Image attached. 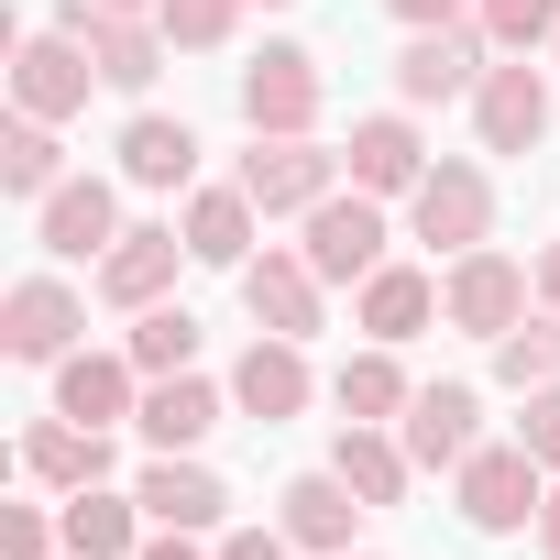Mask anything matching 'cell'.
<instances>
[{"label": "cell", "mask_w": 560, "mask_h": 560, "mask_svg": "<svg viewBox=\"0 0 560 560\" xmlns=\"http://www.w3.org/2000/svg\"><path fill=\"white\" fill-rule=\"evenodd\" d=\"M451 483H462V527H472V538H516V527H538V505H549V462H538L527 440H483Z\"/></svg>", "instance_id": "cell-1"}, {"label": "cell", "mask_w": 560, "mask_h": 560, "mask_svg": "<svg viewBox=\"0 0 560 560\" xmlns=\"http://www.w3.org/2000/svg\"><path fill=\"white\" fill-rule=\"evenodd\" d=\"M527 298H538V264H516V253H494V242L451 253V275H440V319L472 330V341H505V330L527 319Z\"/></svg>", "instance_id": "cell-2"}, {"label": "cell", "mask_w": 560, "mask_h": 560, "mask_svg": "<svg viewBox=\"0 0 560 560\" xmlns=\"http://www.w3.org/2000/svg\"><path fill=\"white\" fill-rule=\"evenodd\" d=\"M341 176H352V165H341L319 132H253V154H242V187H253L264 220H308Z\"/></svg>", "instance_id": "cell-3"}, {"label": "cell", "mask_w": 560, "mask_h": 560, "mask_svg": "<svg viewBox=\"0 0 560 560\" xmlns=\"http://www.w3.org/2000/svg\"><path fill=\"white\" fill-rule=\"evenodd\" d=\"M407 231H418L429 253H472V242H494V176L462 165V154H440V165L418 176V198H407Z\"/></svg>", "instance_id": "cell-4"}, {"label": "cell", "mask_w": 560, "mask_h": 560, "mask_svg": "<svg viewBox=\"0 0 560 560\" xmlns=\"http://www.w3.org/2000/svg\"><path fill=\"white\" fill-rule=\"evenodd\" d=\"M385 242H396V231H385V198H363V187L341 198V187H330V198L308 209V242H298V253L330 275V287H363V275L385 264Z\"/></svg>", "instance_id": "cell-5"}, {"label": "cell", "mask_w": 560, "mask_h": 560, "mask_svg": "<svg viewBox=\"0 0 560 560\" xmlns=\"http://www.w3.org/2000/svg\"><path fill=\"white\" fill-rule=\"evenodd\" d=\"M483 23H429V34H407V56H396V100L407 110H429V100H472L483 89Z\"/></svg>", "instance_id": "cell-6"}, {"label": "cell", "mask_w": 560, "mask_h": 560, "mask_svg": "<svg viewBox=\"0 0 560 560\" xmlns=\"http://www.w3.org/2000/svg\"><path fill=\"white\" fill-rule=\"evenodd\" d=\"M89 89H100V56H89V34H23V45H12V100H23L34 121H67V110H89Z\"/></svg>", "instance_id": "cell-7"}, {"label": "cell", "mask_w": 560, "mask_h": 560, "mask_svg": "<svg viewBox=\"0 0 560 560\" xmlns=\"http://www.w3.org/2000/svg\"><path fill=\"white\" fill-rule=\"evenodd\" d=\"M78 330H89V308H78L67 275H23V287L0 298V352H12V363H67Z\"/></svg>", "instance_id": "cell-8"}, {"label": "cell", "mask_w": 560, "mask_h": 560, "mask_svg": "<svg viewBox=\"0 0 560 560\" xmlns=\"http://www.w3.org/2000/svg\"><path fill=\"white\" fill-rule=\"evenodd\" d=\"M308 396H319V374H308V341H287V330H253V352L231 363V407H242L253 429H287Z\"/></svg>", "instance_id": "cell-9"}, {"label": "cell", "mask_w": 560, "mask_h": 560, "mask_svg": "<svg viewBox=\"0 0 560 560\" xmlns=\"http://www.w3.org/2000/svg\"><path fill=\"white\" fill-rule=\"evenodd\" d=\"M242 121L253 132H319V56L308 45H264L242 67Z\"/></svg>", "instance_id": "cell-10"}, {"label": "cell", "mask_w": 560, "mask_h": 560, "mask_svg": "<svg viewBox=\"0 0 560 560\" xmlns=\"http://www.w3.org/2000/svg\"><path fill=\"white\" fill-rule=\"evenodd\" d=\"M176 264H198V253H187V231H176V220H132V231L100 253V298H110V308H165Z\"/></svg>", "instance_id": "cell-11"}, {"label": "cell", "mask_w": 560, "mask_h": 560, "mask_svg": "<svg viewBox=\"0 0 560 560\" xmlns=\"http://www.w3.org/2000/svg\"><path fill=\"white\" fill-rule=\"evenodd\" d=\"M319 298H330V275L308 264V253H253L242 264V308H253V330H287V341H308L319 330Z\"/></svg>", "instance_id": "cell-12"}, {"label": "cell", "mask_w": 560, "mask_h": 560, "mask_svg": "<svg viewBox=\"0 0 560 560\" xmlns=\"http://www.w3.org/2000/svg\"><path fill=\"white\" fill-rule=\"evenodd\" d=\"M67 34H89L100 89H154V78H165V56H176L154 12H89V0H67Z\"/></svg>", "instance_id": "cell-13"}, {"label": "cell", "mask_w": 560, "mask_h": 560, "mask_svg": "<svg viewBox=\"0 0 560 560\" xmlns=\"http://www.w3.org/2000/svg\"><path fill=\"white\" fill-rule=\"evenodd\" d=\"M34 242H45L56 264H100V253L121 242V198H110V176H67L56 198H34Z\"/></svg>", "instance_id": "cell-14"}, {"label": "cell", "mask_w": 560, "mask_h": 560, "mask_svg": "<svg viewBox=\"0 0 560 560\" xmlns=\"http://www.w3.org/2000/svg\"><path fill=\"white\" fill-rule=\"evenodd\" d=\"M472 418H483V396H472V385H418V396H407V418H396V440H407V462H418V472H462V462L483 451V429H472Z\"/></svg>", "instance_id": "cell-15"}, {"label": "cell", "mask_w": 560, "mask_h": 560, "mask_svg": "<svg viewBox=\"0 0 560 560\" xmlns=\"http://www.w3.org/2000/svg\"><path fill=\"white\" fill-rule=\"evenodd\" d=\"M472 132H483V154H527V143L549 132V78H538L527 56L483 67V89H472Z\"/></svg>", "instance_id": "cell-16"}, {"label": "cell", "mask_w": 560, "mask_h": 560, "mask_svg": "<svg viewBox=\"0 0 560 560\" xmlns=\"http://www.w3.org/2000/svg\"><path fill=\"white\" fill-rule=\"evenodd\" d=\"M341 165H352V187H363V198H418L429 143H418V121H407V110H374V121H352Z\"/></svg>", "instance_id": "cell-17"}, {"label": "cell", "mask_w": 560, "mask_h": 560, "mask_svg": "<svg viewBox=\"0 0 560 560\" xmlns=\"http://www.w3.org/2000/svg\"><path fill=\"white\" fill-rule=\"evenodd\" d=\"M132 407H143V363H132V352H67V363H56V418L121 429Z\"/></svg>", "instance_id": "cell-18"}, {"label": "cell", "mask_w": 560, "mask_h": 560, "mask_svg": "<svg viewBox=\"0 0 560 560\" xmlns=\"http://www.w3.org/2000/svg\"><path fill=\"white\" fill-rule=\"evenodd\" d=\"M363 516H374V505H363V494H352V483H341V472H298V483H287V494H275V527H287V538H298V549H319V560H341V549H352V527H363Z\"/></svg>", "instance_id": "cell-19"}, {"label": "cell", "mask_w": 560, "mask_h": 560, "mask_svg": "<svg viewBox=\"0 0 560 560\" xmlns=\"http://www.w3.org/2000/svg\"><path fill=\"white\" fill-rule=\"evenodd\" d=\"M132 494H143V516H154V527H198V538L231 516V483H220L209 462H187V451H154Z\"/></svg>", "instance_id": "cell-20"}, {"label": "cell", "mask_w": 560, "mask_h": 560, "mask_svg": "<svg viewBox=\"0 0 560 560\" xmlns=\"http://www.w3.org/2000/svg\"><path fill=\"white\" fill-rule=\"evenodd\" d=\"M132 429L154 440V451H198L209 429H220V385L187 363V374H154L143 385V407H132Z\"/></svg>", "instance_id": "cell-21"}, {"label": "cell", "mask_w": 560, "mask_h": 560, "mask_svg": "<svg viewBox=\"0 0 560 560\" xmlns=\"http://www.w3.org/2000/svg\"><path fill=\"white\" fill-rule=\"evenodd\" d=\"M23 472H34L45 494H89V483H110V429L45 418V429H23Z\"/></svg>", "instance_id": "cell-22"}, {"label": "cell", "mask_w": 560, "mask_h": 560, "mask_svg": "<svg viewBox=\"0 0 560 560\" xmlns=\"http://www.w3.org/2000/svg\"><path fill=\"white\" fill-rule=\"evenodd\" d=\"M330 472H341L363 505H407V483H418L407 440H396V429H374V418H341V440H330Z\"/></svg>", "instance_id": "cell-23"}, {"label": "cell", "mask_w": 560, "mask_h": 560, "mask_svg": "<svg viewBox=\"0 0 560 560\" xmlns=\"http://www.w3.org/2000/svg\"><path fill=\"white\" fill-rule=\"evenodd\" d=\"M56 527H67V549H78V560H132V549H143V494L89 483V494H67V505H56Z\"/></svg>", "instance_id": "cell-24"}, {"label": "cell", "mask_w": 560, "mask_h": 560, "mask_svg": "<svg viewBox=\"0 0 560 560\" xmlns=\"http://www.w3.org/2000/svg\"><path fill=\"white\" fill-rule=\"evenodd\" d=\"M352 308H363V330H374V341H418V330L440 319V287H429L418 264H374L363 287H352Z\"/></svg>", "instance_id": "cell-25"}, {"label": "cell", "mask_w": 560, "mask_h": 560, "mask_svg": "<svg viewBox=\"0 0 560 560\" xmlns=\"http://www.w3.org/2000/svg\"><path fill=\"white\" fill-rule=\"evenodd\" d=\"M253 220H264V209H253L242 176H231V187H198V198H187V253L242 275V264H253Z\"/></svg>", "instance_id": "cell-26"}, {"label": "cell", "mask_w": 560, "mask_h": 560, "mask_svg": "<svg viewBox=\"0 0 560 560\" xmlns=\"http://www.w3.org/2000/svg\"><path fill=\"white\" fill-rule=\"evenodd\" d=\"M121 176H132V187H187V176H198V132L165 121V110H132V121H121Z\"/></svg>", "instance_id": "cell-27"}, {"label": "cell", "mask_w": 560, "mask_h": 560, "mask_svg": "<svg viewBox=\"0 0 560 560\" xmlns=\"http://www.w3.org/2000/svg\"><path fill=\"white\" fill-rule=\"evenodd\" d=\"M407 396H418V385H407L396 341H374V352H352V363L330 374V407H341V418H374V429H385V418H407Z\"/></svg>", "instance_id": "cell-28"}, {"label": "cell", "mask_w": 560, "mask_h": 560, "mask_svg": "<svg viewBox=\"0 0 560 560\" xmlns=\"http://www.w3.org/2000/svg\"><path fill=\"white\" fill-rule=\"evenodd\" d=\"M0 187H12V198H56L67 187V143H56V121H12V132H0Z\"/></svg>", "instance_id": "cell-29"}, {"label": "cell", "mask_w": 560, "mask_h": 560, "mask_svg": "<svg viewBox=\"0 0 560 560\" xmlns=\"http://www.w3.org/2000/svg\"><path fill=\"white\" fill-rule=\"evenodd\" d=\"M494 374H505L516 396H538V385H560V308H538V319H516V330L494 341Z\"/></svg>", "instance_id": "cell-30"}, {"label": "cell", "mask_w": 560, "mask_h": 560, "mask_svg": "<svg viewBox=\"0 0 560 560\" xmlns=\"http://www.w3.org/2000/svg\"><path fill=\"white\" fill-rule=\"evenodd\" d=\"M121 352L143 363V385H154V374H187V363H198V319H187V308H132V341H121Z\"/></svg>", "instance_id": "cell-31"}, {"label": "cell", "mask_w": 560, "mask_h": 560, "mask_svg": "<svg viewBox=\"0 0 560 560\" xmlns=\"http://www.w3.org/2000/svg\"><path fill=\"white\" fill-rule=\"evenodd\" d=\"M472 23L494 56H538V45H560V0H472Z\"/></svg>", "instance_id": "cell-32"}, {"label": "cell", "mask_w": 560, "mask_h": 560, "mask_svg": "<svg viewBox=\"0 0 560 560\" xmlns=\"http://www.w3.org/2000/svg\"><path fill=\"white\" fill-rule=\"evenodd\" d=\"M154 23H165V45H176V56H220V45H231V23H242V0H154Z\"/></svg>", "instance_id": "cell-33"}, {"label": "cell", "mask_w": 560, "mask_h": 560, "mask_svg": "<svg viewBox=\"0 0 560 560\" xmlns=\"http://www.w3.org/2000/svg\"><path fill=\"white\" fill-rule=\"evenodd\" d=\"M67 549V527L45 516V505H12V516H0V560H56Z\"/></svg>", "instance_id": "cell-34"}, {"label": "cell", "mask_w": 560, "mask_h": 560, "mask_svg": "<svg viewBox=\"0 0 560 560\" xmlns=\"http://www.w3.org/2000/svg\"><path fill=\"white\" fill-rule=\"evenodd\" d=\"M516 440H527V451H538V462L560 472V385H538V396H527V418H516Z\"/></svg>", "instance_id": "cell-35"}, {"label": "cell", "mask_w": 560, "mask_h": 560, "mask_svg": "<svg viewBox=\"0 0 560 560\" xmlns=\"http://www.w3.org/2000/svg\"><path fill=\"white\" fill-rule=\"evenodd\" d=\"M220 560H298V538H287V527H231Z\"/></svg>", "instance_id": "cell-36"}, {"label": "cell", "mask_w": 560, "mask_h": 560, "mask_svg": "<svg viewBox=\"0 0 560 560\" xmlns=\"http://www.w3.org/2000/svg\"><path fill=\"white\" fill-rule=\"evenodd\" d=\"M385 12H396L407 34H429V23H472V0H385Z\"/></svg>", "instance_id": "cell-37"}, {"label": "cell", "mask_w": 560, "mask_h": 560, "mask_svg": "<svg viewBox=\"0 0 560 560\" xmlns=\"http://www.w3.org/2000/svg\"><path fill=\"white\" fill-rule=\"evenodd\" d=\"M132 560H220V549H198V527H154Z\"/></svg>", "instance_id": "cell-38"}, {"label": "cell", "mask_w": 560, "mask_h": 560, "mask_svg": "<svg viewBox=\"0 0 560 560\" xmlns=\"http://www.w3.org/2000/svg\"><path fill=\"white\" fill-rule=\"evenodd\" d=\"M538 560H560V472H549V505H538Z\"/></svg>", "instance_id": "cell-39"}, {"label": "cell", "mask_w": 560, "mask_h": 560, "mask_svg": "<svg viewBox=\"0 0 560 560\" xmlns=\"http://www.w3.org/2000/svg\"><path fill=\"white\" fill-rule=\"evenodd\" d=\"M538 308H560V242L538 253Z\"/></svg>", "instance_id": "cell-40"}, {"label": "cell", "mask_w": 560, "mask_h": 560, "mask_svg": "<svg viewBox=\"0 0 560 560\" xmlns=\"http://www.w3.org/2000/svg\"><path fill=\"white\" fill-rule=\"evenodd\" d=\"M89 12H154V0H89Z\"/></svg>", "instance_id": "cell-41"}, {"label": "cell", "mask_w": 560, "mask_h": 560, "mask_svg": "<svg viewBox=\"0 0 560 560\" xmlns=\"http://www.w3.org/2000/svg\"><path fill=\"white\" fill-rule=\"evenodd\" d=\"M264 12H287V0H264Z\"/></svg>", "instance_id": "cell-42"}, {"label": "cell", "mask_w": 560, "mask_h": 560, "mask_svg": "<svg viewBox=\"0 0 560 560\" xmlns=\"http://www.w3.org/2000/svg\"><path fill=\"white\" fill-rule=\"evenodd\" d=\"M549 56H560V45H549Z\"/></svg>", "instance_id": "cell-43"}, {"label": "cell", "mask_w": 560, "mask_h": 560, "mask_svg": "<svg viewBox=\"0 0 560 560\" xmlns=\"http://www.w3.org/2000/svg\"><path fill=\"white\" fill-rule=\"evenodd\" d=\"M67 560H78V549H67Z\"/></svg>", "instance_id": "cell-44"}, {"label": "cell", "mask_w": 560, "mask_h": 560, "mask_svg": "<svg viewBox=\"0 0 560 560\" xmlns=\"http://www.w3.org/2000/svg\"><path fill=\"white\" fill-rule=\"evenodd\" d=\"M341 560H352V549H341Z\"/></svg>", "instance_id": "cell-45"}]
</instances>
